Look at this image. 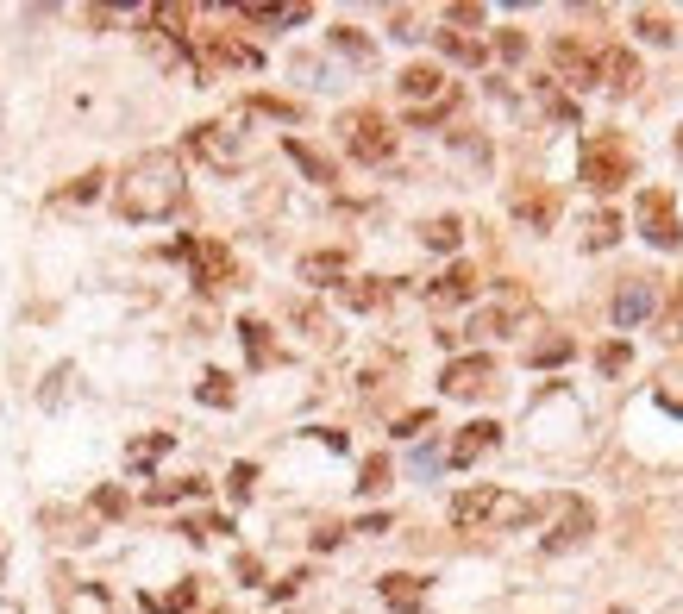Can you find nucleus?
<instances>
[{
  "instance_id": "1",
  "label": "nucleus",
  "mask_w": 683,
  "mask_h": 614,
  "mask_svg": "<svg viewBox=\"0 0 683 614\" xmlns=\"http://www.w3.org/2000/svg\"><path fill=\"white\" fill-rule=\"evenodd\" d=\"M113 207L120 220H163L182 207V163L176 151H145L126 163V176L113 182Z\"/></svg>"
},
{
  "instance_id": "2",
  "label": "nucleus",
  "mask_w": 683,
  "mask_h": 614,
  "mask_svg": "<svg viewBox=\"0 0 683 614\" xmlns=\"http://www.w3.org/2000/svg\"><path fill=\"white\" fill-rule=\"evenodd\" d=\"M577 176L590 182L596 195H615V188H627V182H633V151H627V138L596 132L590 145H583V157H577Z\"/></svg>"
},
{
  "instance_id": "3",
  "label": "nucleus",
  "mask_w": 683,
  "mask_h": 614,
  "mask_svg": "<svg viewBox=\"0 0 683 614\" xmlns=\"http://www.w3.org/2000/svg\"><path fill=\"white\" fill-rule=\"evenodd\" d=\"M402 101H408V120H414V126H433V120H445V113H452L458 88L445 82V69L408 63V69H402Z\"/></svg>"
},
{
  "instance_id": "4",
  "label": "nucleus",
  "mask_w": 683,
  "mask_h": 614,
  "mask_svg": "<svg viewBox=\"0 0 683 614\" xmlns=\"http://www.w3.org/2000/svg\"><path fill=\"white\" fill-rule=\"evenodd\" d=\"M633 214H640V232H646V245H658V251H677V245H683V214H677L671 188H640V201H633Z\"/></svg>"
},
{
  "instance_id": "5",
  "label": "nucleus",
  "mask_w": 683,
  "mask_h": 614,
  "mask_svg": "<svg viewBox=\"0 0 683 614\" xmlns=\"http://www.w3.org/2000/svg\"><path fill=\"white\" fill-rule=\"evenodd\" d=\"M345 145H351L358 163H383L395 151V132L383 126V113H351V120H345Z\"/></svg>"
},
{
  "instance_id": "6",
  "label": "nucleus",
  "mask_w": 683,
  "mask_h": 614,
  "mask_svg": "<svg viewBox=\"0 0 683 614\" xmlns=\"http://www.w3.org/2000/svg\"><path fill=\"white\" fill-rule=\"evenodd\" d=\"M188 151H201L214 170H239V163H245V145L226 126H195V132H188Z\"/></svg>"
},
{
  "instance_id": "7",
  "label": "nucleus",
  "mask_w": 683,
  "mask_h": 614,
  "mask_svg": "<svg viewBox=\"0 0 683 614\" xmlns=\"http://www.w3.org/2000/svg\"><path fill=\"white\" fill-rule=\"evenodd\" d=\"M496 508H502V489L496 483H477V489L452 495V521L458 527H496Z\"/></svg>"
},
{
  "instance_id": "8",
  "label": "nucleus",
  "mask_w": 683,
  "mask_h": 614,
  "mask_svg": "<svg viewBox=\"0 0 683 614\" xmlns=\"http://www.w3.org/2000/svg\"><path fill=\"white\" fill-rule=\"evenodd\" d=\"M439 383H445V395H483L489 383H496V364L489 358H452Z\"/></svg>"
},
{
  "instance_id": "9",
  "label": "nucleus",
  "mask_w": 683,
  "mask_h": 614,
  "mask_svg": "<svg viewBox=\"0 0 683 614\" xmlns=\"http://www.w3.org/2000/svg\"><path fill=\"white\" fill-rule=\"evenodd\" d=\"M496 439H502V427H496V420H470V427L452 439V452H445V458H452V464L464 470V464H477L483 452H496Z\"/></svg>"
},
{
  "instance_id": "10",
  "label": "nucleus",
  "mask_w": 683,
  "mask_h": 614,
  "mask_svg": "<svg viewBox=\"0 0 683 614\" xmlns=\"http://www.w3.org/2000/svg\"><path fill=\"white\" fill-rule=\"evenodd\" d=\"M596 533V508L590 502H564V521H558V533H546V552H571L577 539H590Z\"/></svg>"
},
{
  "instance_id": "11",
  "label": "nucleus",
  "mask_w": 683,
  "mask_h": 614,
  "mask_svg": "<svg viewBox=\"0 0 683 614\" xmlns=\"http://www.w3.org/2000/svg\"><path fill=\"white\" fill-rule=\"evenodd\" d=\"M188 257H195V282H201V289H226V282H232V251L226 245H188Z\"/></svg>"
},
{
  "instance_id": "12",
  "label": "nucleus",
  "mask_w": 683,
  "mask_h": 614,
  "mask_svg": "<svg viewBox=\"0 0 683 614\" xmlns=\"http://www.w3.org/2000/svg\"><path fill=\"white\" fill-rule=\"evenodd\" d=\"M427 301H433V307H458V301H477V270H470V264H452V270H445V276L433 282V289H427Z\"/></svg>"
},
{
  "instance_id": "13",
  "label": "nucleus",
  "mask_w": 683,
  "mask_h": 614,
  "mask_svg": "<svg viewBox=\"0 0 683 614\" xmlns=\"http://www.w3.org/2000/svg\"><path fill=\"white\" fill-rule=\"evenodd\" d=\"M376 596H383L395 614H414L420 602H427V583H420V577H408V571H389L383 583H376Z\"/></svg>"
},
{
  "instance_id": "14",
  "label": "nucleus",
  "mask_w": 683,
  "mask_h": 614,
  "mask_svg": "<svg viewBox=\"0 0 683 614\" xmlns=\"http://www.w3.org/2000/svg\"><path fill=\"white\" fill-rule=\"evenodd\" d=\"M552 63H558V82H571V88H590L596 82V57H583L571 38L552 44Z\"/></svg>"
},
{
  "instance_id": "15",
  "label": "nucleus",
  "mask_w": 683,
  "mask_h": 614,
  "mask_svg": "<svg viewBox=\"0 0 683 614\" xmlns=\"http://www.w3.org/2000/svg\"><path fill=\"white\" fill-rule=\"evenodd\" d=\"M652 301H658V295H652V282H646V276H640V282H627V289L615 295V326H640V320L652 314Z\"/></svg>"
},
{
  "instance_id": "16",
  "label": "nucleus",
  "mask_w": 683,
  "mask_h": 614,
  "mask_svg": "<svg viewBox=\"0 0 683 614\" xmlns=\"http://www.w3.org/2000/svg\"><path fill=\"white\" fill-rule=\"evenodd\" d=\"M596 69L608 76V88H621V94H627L633 82H640V57H633L627 44H615V51H602V63H596Z\"/></svg>"
},
{
  "instance_id": "17",
  "label": "nucleus",
  "mask_w": 683,
  "mask_h": 614,
  "mask_svg": "<svg viewBox=\"0 0 683 614\" xmlns=\"http://www.w3.org/2000/svg\"><path fill=\"white\" fill-rule=\"evenodd\" d=\"M439 51H445V57H458V63H470V69L489 57V51H483V38H470V32H439Z\"/></svg>"
},
{
  "instance_id": "18",
  "label": "nucleus",
  "mask_w": 683,
  "mask_h": 614,
  "mask_svg": "<svg viewBox=\"0 0 683 614\" xmlns=\"http://www.w3.org/2000/svg\"><path fill=\"white\" fill-rule=\"evenodd\" d=\"M282 151H289V157H295V163H301V170H308L314 182H333V163H326L314 145H301V138H282Z\"/></svg>"
},
{
  "instance_id": "19",
  "label": "nucleus",
  "mask_w": 683,
  "mask_h": 614,
  "mask_svg": "<svg viewBox=\"0 0 683 614\" xmlns=\"http://www.w3.org/2000/svg\"><path fill=\"white\" fill-rule=\"evenodd\" d=\"M301 276H308V282H320V289H326L333 276H345V257H339V251H314V257H301Z\"/></svg>"
},
{
  "instance_id": "20",
  "label": "nucleus",
  "mask_w": 683,
  "mask_h": 614,
  "mask_svg": "<svg viewBox=\"0 0 683 614\" xmlns=\"http://www.w3.org/2000/svg\"><path fill=\"white\" fill-rule=\"evenodd\" d=\"M420 239H427L433 251H458V239H464V226H458L452 214H439V220H427V226H420Z\"/></svg>"
},
{
  "instance_id": "21",
  "label": "nucleus",
  "mask_w": 683,
  "mask_h": 614,
  "mask_svg": "<svg viewBox=\"0 0 683 614\" xmlns=\"http://www.w3.org/2000/svg\"><path fill=\"white\" fill-rule=\"evenodd\" d=\"M577 351V339H564V333H552V339H539L533 351H527V364H539V370H552V364H564Z\"/></svg>"
},
{
  "instance_id": "22",
  "label": "nucleus",
  "mask_w": 683,
  "mask_h": 614,
  "mask_svg": "<svg viewBox=\"0 0 683 614\" xmlns=\"http://www.w3.org/2000/svg\"><path fill=\"white\" fill-rule=\"evenodd\" d=\"M621 232H627V226H621V214H596L590 226H583V245H590V251H608V245L621 239Z\"/></svg>"
},
{
  "instance_id": "23",
  "label": "nucleus",
  "mask_w": 683,
  "mask_h": 614,
  "mask_svg": "<svg viewBox=\"0 0 683 614\" xmlns=\"http://www.w3.org/2000/svg\"><path fill=\"white\" fill-rule=\"evenodd\" d=\"M251 26H301L308 19V7H245Z\"/></svg>"
},
{
  "instance_id": "24",
  "label": "nucleus",
  "mask_w": 683,
  "mask_h": 614,
  "mask_svg": "<svg viewBox=\"0 0 683 614\" xmlns=\"http://www.w3.org/2000/svg\"><path fill=\"white\" fill-rule=\"evenodd\" d=\"M239 333H245L251 364H270V326H264V320H239Z\"/></svg>"
},
{
  "instance_id": "25",
  "label": "nucleus",
  "mask_w": 683,
  "mask_h": 614,
  "mask_svg": "<svg viewBox=\"0 0 683 614\" xmlns=\"http://www.w3.org/2000/svg\"><path fill=\"white\" fill-rule=\"evenodd\" d=\"M188 602H195V583H176L170 596H145V608H151V614H182Z\"/></svg>"
},
{
  "instance_id": "26",
  "label": "nucleus",
  "mask_w": 683,
  "mask_h": 614,
  "mask_svg": "<svg viewBox=\"0 0 683 614\" xmlns=\"http://www.w3.org/2000/svg\"><path fill=\"white\" fill-rule=\"evenodd\" d=\"M514 214H521L527 226H552V195H521V201H514Z\"/></svg>"
},
{
  "instance_id": "27",
  "label": "nucleus",
  "mask_w": 683,
  "mask_h": 614,
  "mask_svg": "<svg viewBox=\"0 0 683 614\" xmlns=\"http://www.w3.org/2000/svg\"><path fill=\"white\" fill-rule=\"evenodd\" d=\"M627 364H633V345H621V339H615V345H602V351H596V370H602V376H621V370H627Z\"/></svg>"
},
{
  "instance_id": "28",
  "label": "nucleus",
  "mask_w": 683,
  "mask_h": 614,
  "mask_svg": "<svg viewBox=\"0 0 683 614\" xmlns=\"http://www.w3.org/2000/svg\"><path fill=\"white\" fill-rule=\"evenodd\" d=\"M633 26H640V32H646L652 44H671V38H677V26H671L665 13H640V19H633Z\"/></svg>"
},
{
  "instance_id": "29",
  "label": "nucleus",
  "mask_w": 683,
  "mask_h": 614,
  "mask_svg": "<svg viewBox=\"0 0 683 614\" xmlns=\"http://www.w3.org/2000/svg\"><path fill=\"white\" fill-rule=\"evenodd\" d=\"M201 401H214V408H226V401H232V383H226L220 370H207V376H201Z\"/></svg>"
},
{
  "instance_id": "30",
  "label": "nucleus",
  "mask_w": 683,
  "mask_h": 614,
  "mask_svg": "<svg viewBox=\"0 0 683 614\" xmlns=\"http://www.w3.org/2000/svg\"><path fill=\"white\" fill-rule=\"evenodd\" d=\"M163 452H170V433H151V439L132 445V464H151V458H163Z\"/></svg>"
},
{
  "instance_id": "31",
  "label": "nucleus",
  "mask_w": 683,
  "mask_h": 614,
  "mask_svg": "<svg viewBox=\"0 0 683 614\" xmlns=\"http://www.w3.org/2000/svg\"><path fill=\"white\" fill-rule=\"evenodd\" d=\"M496 57H502V63H521V57H527V38H521V32H496Z\"/></svg>"
},
{
  "instance_id": "32",
  "label": "nucleus",
  "mask_w": 683,
  "mask_h": 614,
  "mask_svg": "<svg viewBox=\"0 0 683 614\" xmlns=\"http://www.w3.org/2000/svg\"><path fill=\"white\" fill-rule=\"evenodd\" d=\"M351 307H383V282H358V289H345Z\"/></svg>"
},
{
  "instance_id": "33",
  "label": "nucleus",
  "mask_w": 683,
  "mask_h": 614,
  "mask_svg": "<svg viewBox=\"0 0 683 614\" xmlns=\"http://www.w3.org/2000/svg\"><path fill=\"white\" fill-rule=\"evenodd\" d=\"M383 483H389V458H370V464H364V483H358V489H364V495H376Z\"/></svg>"
},
{
  "instance_id": "34",
  "label": "nucleus",
  "mask_w": 683,
  "mask_h": 614,
  "mask_svg": "<svg viewBox=\"0 0 683 614\" xmlns=\"http://www.w3.org/2000/svg\"><path fill=\"white\" fill-rule=\"evenodd\" d=\"M94 195H101V176H82V182H69L57 201H94Z\"/></svg>"
},
{
  "instance_id": "35",
  "label": "nucleus",
  "mask_w": 683,
  "mask_h": 614,
  "mask_svg": "<svg viewBox=\"0 0 683 614\" xmlns=\"http://www.w3.org/2000/svg\"><path fill=\"white\" fill-rule=\"evenodd\" d=\"M94 508H101V514H120L126 495H120V489H101V495H94Z\"/></svg>"
},
{
  "instance_id": "36",
  "label": "nucleus",
  "mask_w": 683,
  "mask_h": 614,
  "mask_svg": "<svg viewBox=\"0 0 683 614\" xmlns=\"http://www.w3.org/2000/svg\"><path fill=\"white\" fill-rule=\"evenodd\" d=\"M445 19H452V26H483V7H452Z\"/></svg>"
},
{
  "instance_id": "37",
  "label": "nucleus",
  "mask_w": 683,
  "mask_h": 614,
  "mask_svg": "<svg viewBox=\"0 0 683 614\" xmlns=\"http://www.w3.org/2000/svg\"><path fill=\"white\" fill-rule=\"evenodd\" d=\"M552 120H564V126H571V120H577V101H564V94H552Z\"/></svg>"
},
{
  "instance_id": "38",
  "label": "nucleus",
  "mask_w": 683,
  "mask_h": 614,
  "mask_svg": "<svg viewBox=\"0 0 683 614\" xmlns=\"http://www.w3.org/2000/svg\"><path fill=\"white\" fill-rule=\"evenodd\" d=\"M671 320H683V289H677V295H671Z\"/></svg>"
},
{
  "instance_id": "39",
  "label": "nucleus",
  "mask_w": 683,
  "mask_h": 614,
  "mask_svg": "<svg viewBox=\"0 0 683 614\" xmlns=\"http://www.w3.org/2000/svg\"><path fill=\"white\" fill-rule=\"evenodd\" d=\"M677 157H683V126H677Z\"/></svg>"
},
{
  "instance_id": "40",
  "label": "nucleus",
  "mask_w": 683,
  "mask_h": 614,
  "mask_svg": "<svg viewBox=\"0 0 683 614\" xmlns=\"http://www.w3.org/2000/svg\"><path fill=\"white\" fill-rule=\"evenodd\" d=\"M608 614H621V608H608Z\"/></svg>"
}]
</instances>
